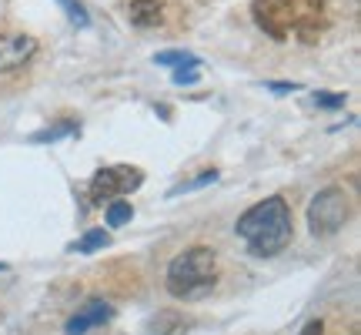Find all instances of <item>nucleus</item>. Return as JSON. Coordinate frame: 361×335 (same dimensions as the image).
I'll use <instances>...</instances> for the list:
<instances>
[{
  "instance_id": "obj_1",
  "label": "nucleus",
  "mask_w": 361,
  "mask_h": 335,
  "mask_svg": "<svg viewBox=\"0 0 361 335\" xmlns=\"http://www.w3.org/2000/svg\"><path fill=\"white\" fill-rule=\"evenodd\" d=\"M238 238L247 245V252L258 258H274L295 238V218H291V205L281 194H271L258 205H251L234 225Z\"/></svg>"
},
{
  "instance_id": "obj_2",
  "label": "nucleus",
  "mask_w": 361,
  "mask_h": 335,
  "mask_svg": "<svg viewBox=\"0 0 361 335\" xmlns=\"http://www.w3.org/2000/svg\"><path fill=\"white\" fill-rule=\"evenodd\" d=\"M255 24L274 40L314 37L328 24V0H255Z\"/></svg>"
},
{
  "instance_id": "obj_3",
  "label": "nucleus",
  "mask_w": 361,
  "mask_h": 335,
  "mask_svg": "<svg viewBox=\"0 0 361 335\" xmlns=\"http://www.w3.org/2000/svg\"><path fill=\"white\" fill-rule=\"evenodd\" d=\"M218 285V255L207 245H191L168 265V292L180 302H197Z\"/></svg>"
},
{
  "instance_id": "obj_4",
  "label": "nucleus",
  "mask_w": 361,
  "mask_h": 335,
  "mask_svg": "<svg viewBox=\"0 0 361 335\" xmlns=\"http://www.w3.org/2000/svg\"><path fill=\"white\" fill-rule=\"evenodd\" d=\"M345 221H348V194L341 192V188H324V192H318L311 198V205H308L311 235L328 238V235L341 232Z\"/></svg>"
},
{
  "instance_id": "obj_5",
  "label": "nucleus",
  "mask_w": 361,
  "mask_h": 335,
  "mask_svg": "<svg viewBox=\"0 0 361 335\" xmlns=\"http://www.w3.org/2000/svg\"><path fill=\"white\" fill-rule=\"evenodd\" d=\"M141 168L134 165H111V168H101L94 178L87 181V198L90 205H111V201H117L121 194H130L134 188H141Z\"/></svg>"
},
{
  "instance_id": "obj_6",
  "label": "nucleus",
  "mask_w": 361,
  "mask_h": 335,
  "mask_svg": "<svg viewBox=\"0 0 361 335\" xmlns=\"http://www.w3.org/2000/svg\"><path fill=\"white\" fill-rule=\"evenodd\" d=\"M37 37L20 34V30H0V74H11L17 67H24L37 54Z\"/></svg>"
},
{
  "instance_id": "obj_7",
  "label": "nucleus",
  "mask_w": 361,
  "mask_h": 335,
  "mask_svg": "<svg viewBox=\"0 0 361 335\" xmlns=\"http://www.w3.org/2000/svg\"><path fill=\"white\" fill-rule=\"evenodd\" d=\"M111 315H114V305H111V302L90 298L78 315H71V322H67L64 332L67 335H87V332H94V329H101L104 322H111Z\"/></svg>"
},
{
  "instance_id": "obj_8",
  "label": "nucleus",
  "mask_w": 361,
  "mask_h": 335,
  "mask_svg": "<svg viewBox=\"0 0 361 335\" xmlns=\"http://www.w3.org/2000/svg\"><path fill=\"white\" fill-rule=\"evenodd\" d=\"M128 20L141 30H151L164 20V0H128Z\"/></svg>"
},
{
  "instance_id": "obj_9",
  "label": "nucleus",
  "mask_w": 361,
  "mask_h": 335,
  "mask_svg": "<svg viewBox=\"0 0 361 335\" xmlns=\"http://www.w3.org/2000/svg\"><path fill=\"white\" fill-rule=\"evenodd\" d=\"M188 319L180 315V312H157L154 319H151V335H184L188 332Z\"/></svg>"
},
{
  "instance_id": "obj_10",
  "label": "nucleus",
  "mask_w": 361,
  "mask_h": 335,
  "mask_svg": "<svg viewBox=\"0 0 361 335\" xmlns=\"http://www.w3.org/2000/svg\"><path fill=\"white\" fill-rule=\"evenodd\" d=\"M154 61L161 67H174V71H180V67H201V57L188 51H161Z\"/></svg>"
},
{
  "instance_id": "obj_11",
  "label": "nucleus",
  "mask_w": 361,
  "mask_h": 335,
  "mask_svg": "<svg viewBox=\"0 0 361 335\" xmlns=\"http://www.w3.org/2000/svg\"><path fill=\"white\" fill-rule=\"evenodd\" d=\"M130 218H134V208H130L128 201L117 198V201L107 205V225H111V228H121V225H128Z\"/></svg>"
},
{
  "instance_id": "obj_12",
  "label": "nucleus",
  "mask_w": 361,
  "mask_h": 335,
  "mask_svg": "<svg viewBox=\"0 0 361 335\" xmlns=\"http://www.w3.org/2000/svg\"><path fill=\"white\" fill-rule=\"evenodd\" d=\"M107 242H111V235L104 232V228H90V232L84 235V238H80V242H78L74 248L87 255V252H97V248H107Z\"/></svg>"
},
{
  "instance_id": "obj_13",
  "label": "nucleus",
  "mask_w": 361,
  "mask_h": 335,
  "mask_svg": "<svg viewBox=\"0 0 361 335\" xmlns=\"http://www.w3.org/2000/svg\"><path fill=\"white\" fill-rule=\"evenodd\" d=\"M57 4L64 7V13H67V17H71V24H74V27H80V30H84V27L90 24L87 11L80 7V0H57Z\"/></svg>"
},
{
  "instance_id": "obj_14",
  "label": "nucleus",
  "mask_w": 361,
  "mask_h": 335,
  "mask_svg": "<svg viewBox=\"0 0 361 335\" xmlns=\"http://www.w3.org/2000/svg\"><path fill=\"white\" fill-rule=\"evenodd\" d=\"M197 81V67H180L174 71V84H194Z\"/></svg>"
},
{
  "instance_id": "obj_15",
  "label": "nucleus",
  "mask_w": 361,
  "mask_h": 335,
  "mask_svg": "<svg viewBox=\"0 0 361 335\" xmlns=\"http://www.w3.org/2000/svg\"><path fill=\"white\" fill-rule=\"evenodd\" d=\"M314 104H322V107H341L345 98L341 94H314Z\"/></svg>"
},
{
  "instance_id": "obj_16",
  "label": "nucleus",
  "mask_w": 361,
  "mask_h": 335,
  "mask_svg": "<svg viewBox=\"0 0 361 335\" xmlns=\"http://www.w3.org/2000/svg\"><path fill=\"white\" fill-rule=\"evenodd\" d=\"M301 335H324V322H318V319H311L305 329H301Z\"/></svg>"
},
{
  "instance_id": "obj_17",
  "label": "nucleus",
  "mask_w": 361,
  "mask_h": 335,
  "mask_svg": "<svg viewBox=\"0 0 361 335\" xmlns=\"http://www.w3.org/2000/svg\"><path fill=\"white\" fill-rule=\"evenodd\" d=\"M274 94H295L298 90V84H281V81H274V84H268Z\"/></svg>"
},
{
  "instance_id": "obj_18",
  "label": "nucleus",
  "mask_w": 361,
  "mask_h": 335,
  "mask_svg": "<svg viewBox=\"0 0 361 335\" xmlns=\"http://www.w3.org/2000/svg\"><path fill=\"white\" fill-rule=\"evenodd\" d=\"M7 269H11V265H7V261H0V271H7Z\"/></svg>"
}]
</instances>
